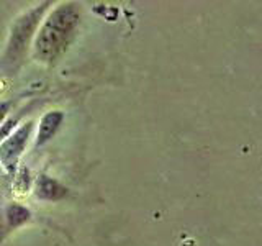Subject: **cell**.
I'll return each instance as SVG.
<instances>
[{
    "label": "cell",
    "mask_w": 262,
    "mask_h": 246,
    "mask_svg": "<svg viewBox=\"0 0 262 246\" xmlns=\"http://www.w3.org/2000/svg\"><path fill=\"white\" fill-rule=\"evenodd\" d=\"M80 22V12L74 4H61L49 13L36 33L33 56L41 63H54L74 36Z\"/></svg>",
    "instance_id": "1"
},
{
    "label": "cell",
    "mask_w": 262,
    "mask_h": 246,
    "mask_svg": "<svg viewBox=\"0 0 262 246\" xmlns=\"http://www.w3.org/2000/svg\"><path fill=\"white\" fill-rule=\"evenodd\" d=\"M48 5L49 2L33 7L31 10L23 13L20 18L15 22L10 38H8V43H7L5 54H4V66H7V68H15V66L23 59L30 41L33 35L36 33L45 12L48 10Z\"/></svg>",
    "instance_id": "2"
},
{
    "label": "cell",
    "mask_w": 262,
    "mask_h": 246,
    "mask_svg": "<svg viewBox=\"0 0 262 246\" xmlns=\"http://www.w3.org/2000/svg\"><path fill=\"white\" fill-rule=\"evenodd\" d=\"M30 131H31V121L25 123V125L16 130L13 135H8V138L0 145V161H2L4 168L10 172V174L15 171L16 162H18L20 156L25 150Z\"/></svg>",
    "instance_id": "3"
},
{
    "label": "cell",
    "mask_w": 262,
    "mask_h": 246,
    "mask_svg": "<svg viewBox=\"0 0 262 246\" xmlns=\"http://www.w3.org/2000/svg\"><path fill=\"white\" fill-rule=\"evenodd\" d=\"M68 187H64L62 184L57 182L56 179L48 177V176H41L36 180L35 186V194L38 199L43 200H61L68 195Z\"/></svg>",
    "instance_id": "4"
},
{
    "label": "cell",
    "mask_w": 262,
    "mask_h": 246,
    "mask_svg": "<svg viewBox=\"0 0 262 246\" xmlns=\"http://www.w3.org/2000/svg\"><path fill=\"white\" fill-rule=\"evenodd\" d=\"M64 120L62 112H48L39 121V130H38V139L36 145H45L48 139H51L53 135L57 131L59 125Z\"/></svg>",
    "instance_id": "5"
},
{
    "label": "cell",
    "mask_w": 262,
    "mask_h": 246,
    "mask_svg": "<svg viewBox=\"0 0 262 246\" xmlns=\"http://www.w3.org/2000/svg\"><path fill=\"white\" fill-rule=\"evenodd\" d=\"M30 210L21 207V205H16V203H12L8 205L5 209V213H4V218H5V230L4 232H10V230L16 228L23 225L25 221L30 220Z\"/></svg>",
    "instance_id": "6"
},
{
    "label": "cell",
    "mask_w": 262,
    "mask_h": 246,
    "mask_svg": "<svg viewBox=\"0 0 262 246\" xmlns=\"http://www.w3.org/2000/svg\"><path fill=\"white\" fill-rule=\"evenodd\" d=\"M7 110H8V104H0V123L4 121L5 115H7Z\"/></svg>",
    "instance_id": "7"
}]
</instances>
